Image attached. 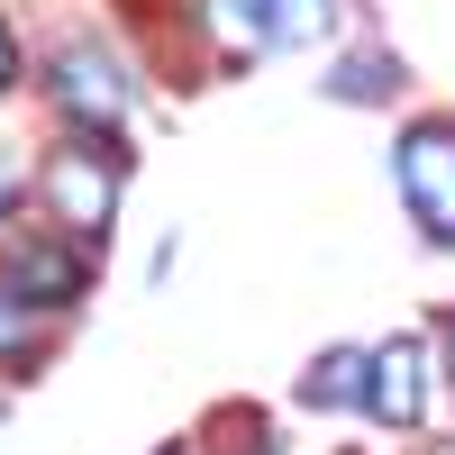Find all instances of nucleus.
I'll list each match as a JSON object with an SVG mask.
<instances>
[{
	"mask_svg": "<svg viewBox=\"0 0 455 455\" xmlns=\"http://www.w3.org/2000/svg\"><path fill=\"white\" fill-rule=\"evenodd\" d=\"M36 192H46V210L64 219V237H100L109 210H119V173H109V146L92 137H64L46 164H36Z\"/></svg>",
	"mask_w": 455,
	"mask_h": 455,
	"instance_id": "nucleus-1",
	"label": "nucleus"
},
{
	"mask_svg": "<svg viewBox=\"0 0 455 455\" xmlns=\"http://www.w3.org/2000/svg\"><path fill=\"white\" fill-rule=\"evenodd\" d=\"M392 164H401V192H410V210H419V228L455 246V119H419L401 137Z\"/></svg>",
	"mask_w": 455,
	"mask_h": 455,
	"instance_id": "nucleus-2",
	"label": "nucleus"
},
{
	"mask_svg": "<svg viewBox=\"0 0 455 455\" xmlns=\"http://www.w3.org/2000/svg\"><path fill=\"white\" fill-rule=\"evenodd\" d=\"M46 92L64 100V119H73V128H109V119H128V100H137L128 64H119V55H100V46H64V55L46 64Z\"/></svg>",
	"mask_w": 455,
	"mask_h": 455,
	"instance_id": "nucleus-3",
	"label": "nucleus"
},
{
	"mask_svg": "<svg viewBox=\"0 0 455 455\" xmlns=\"http://www.w3.org/2000/svg\"><path fill=\"white\" fill-rule=\"evenodd\" d=\"M83 283H92L83 237H19L10 246V283H0V291H19L28 310H73Z\"/></svg>",
	"mask_w": 455,
	"mask_h": 455,
	"instance_id": "nucleus-4",
	"label": "nucleus"
},
{
	"mask_svg": "<svg viewBox=\"0 0 455 455\" xmlns=\"http://www.w3.org/2000/svg\"><path fill=\"white\" fill-rule=\"evenodd\" d=\"M364 401H373V419L419 428V401H428V383H419V347H410V337L373 355V383H364Z\"/></svg>",
	"mask_w": 455,
	"mask_h": 455,
	"instance_id": "nucleus-5",
	"label": "nucleus"
},
{
	"mask_svg": "<svg viewBox=\"0 0 455 455\" xmlns=\"http://www.w3.org/2000/svg\"><path fill=\"white\" fill-rule=\"evenodd\" d=\"M364 383H373V355H328V364L300 373V401H310V410H328V401H364Z\"/></svg>",
	"mask_w": 455,
	"mask_h": 455,
	"instance_id": "nucleus-6",
	"label": "nucleus"
},
{
	"mask_svg": "<svg viewBox=\"0 0 455 455\" xmlns=\"http://www.w3.org/2000/svg\"><path fill=\"white\" fill-rule=\"evenodd\" d=\"M264 19H274V46H319L337 28V0H264Z\"/></svg>",
	"mask_w": 455,
	"mask_h": 455,
	"instance_id": "nucleus-7",
	"label": "nucleus"
},
{
	"mask_svg": "<svg viewBox=\"0 0 455 455\" xmlns=\"http://www.w3.org/2000/svg\"><path fill=\"white\" fill-rule=\"evenodd\" d=\"M210 28L228 36V55H246V46H274V19H264V0H210Z\"/></svg>",
	"mask_w": 455,
	"mask_h": 455,
	"instance_id": "nucleus-8",
	"label": "nucleus"
},
{
	"mask_svg": "<svg viewBox=\"0 0 455 455\" xmlns=\"http://www.w3.org/2000/svg\"><path fill=\"white\" fill-rule=\"evenodd\" d=\"M0 364H10V373L36 364V328H28V300L19 291H0Z\"/></svg>",
	"mask_w": 455,
	"mask_h": 455,
	"instance_id": "nucleus-9",
	"label": "nucleus"
},
{
	"mask_svg": "<svg viewBox=\"0 0 455 455\" xmlns=\"http://www.w3.org/2000/svg\"><path fill=\"white\" fill-rule=\"evenodd\" d=\"M383 83H392V73H383V55H355L347 73H337V92H347V100H373Z\"/></svg>",
	"mask_w": 455,
	"mask_h": 455,
	"instance_id": "nucleus-10",
	"label": "nucleus"
},
{
	"mask_svg": "<svg viewBox=\"0 0 455 455\" xmlns=\"http://www.w3.org/2000/svg\"><path fill=\"white\" fill-rule=\"evenodd\" d=\"M10 83H19V36L0 28V92H10Z\"/></svg>",
	"mask_w": 455,
	"mask_h": 455,
	"instance_id": "nucleus-11",
	"label": "nucleus"
},
{
	"mask_svg": "<svg viewBox=\"0 0 455 455\" xmlns=\"http://www.w3.org/2000/svg\"><path fill=\"white\" fill-rule=\"evenodd\" d=\"M0 219H10V173H0Z\"/></svg>",
	"mask_w": 455,
	"mask_h": 455,
	"instance_id": "nucleus-12",
	"label": "nucleus"
},
{
	"mask_svg": "<svg viewBox=\"0 0 455 455\" xmlns=\"http://www.w3.org/2000/svg\"><path fill=\"white\" fill-rule=\"evenodd\" d=\"M446 347H455V328H446Z\"/></svg>",
	"mask_w": 455,
	"mask_h": 455,
	"instance_id": "nucleus-13",
	"label": "nucleus"
}]
</instances>
